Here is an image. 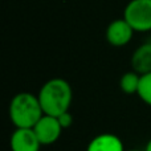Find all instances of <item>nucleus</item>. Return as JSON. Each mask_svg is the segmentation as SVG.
<instances>
[{"label": "nucleus", "mask_w": 151, "mask_h": 151, "mask_svg": "<svg viewBox=\"0 0 151 151\" xmlns=\"http://www.w3.org/2000/svg\"><path fill=\"white\" fill-rule=\"evenodd\" d=\"M63 130L64 129L58 118L49 114H44L39 119V122L33 126V131L36 133L42 146H50V145L56 143L60 139Z\"/></svg>", "instance_id": "4"}, {"label": "nucleus", "mask_w": 151, "mask_h": 151, "mask_svg": "<svg viewBox=\"0 0 151 151\" xmlns=\"http://www.w3.org/2000/svg\"><path fill=\"white\" fill-rule=\"evenodd\" d=\"M134 33H135V31L133 29V27L123 17H121L110 21L109 25L106 27L105 37L111 47L122 48L133 40Z\"/></svg>", "instance_id": "5"}, {"label": "nucleus", "mask_w": 151, "mask_h": 151, "mask_svg": "<svg viewBox=\"0 0 151 151\" xmlns=\"http://www.w3.org/2000/svg\"><path fill=\"white\" fill-rule=\"evenodd\" d=\"M12 151H40L42 146L33 129H15L9 139Z\"/></svg>", "instance_id": "6"}, {"label": "nucleus", "mask_w": 151, "mask_h": 151, "mask_svg": "<svg viewBox=\"0 0 151 151\" xmlns=\"http://www.w3.org/2000/svg\"><path fill=\"white\" fill-rule=\"evenodd\" d=\"M145 151H151V139H150L149 142H147L146 147H145Z\"/></svg>", "instance_id": "12"}, {"label": "nucleus", "mask_w": 151, "mask_h": 151, "mask_svg": "<svg viewBox=\"0 0 151 151\" xmlns=\"http://www.w3.org/2000/svg\"><path fill=\"white\" fill-rule=\"evenodd\" d=\"M37 96L44 114L58 117L69 110L73 99V90L66 80L55 77L48 80L41 86Z\"/></svg>", "instance_id": "1"}, {"label": "nucleus", "mask_w": 151, "mask_h": 151, "mask_svg": "<svg viewBox=\"0 0 151 151\" xmlns=\"http://www.w3.org/2000/svg\"><path fill=\"white\" fill-rule=\"evenodd\" d=\"M131 68L141 76L151 72V40L135 48L131 55Z\"/></svg>", "instance_id": "7"}, {"label": "nucleus", "mask_w": 151, "mask_h": 151, "mask_svg": "<svg viewBox=\"0 0 151 151\" xmlns=\"http://www.w3.org/2000/svg\"><path fill=\"white\" fill-rule=\"evenodd\" d=\"M57 118H58V121H60V123H61L64 130H65V129H69L72 125H73V115H72V113L69 111V110L65 113H63V114H60Z\"/></svg>", "instance_id": "11"}, {"label": "nucleus", "mask_w": 151, "mask_h": 151, "mask_svg": "<svg viewBox=\"0 0 151 151\" xmlns=\"http://www.w3.org/2000/svg\"><path fill=\"white\" fill-rule=\"evenodd\" d=\"M86 151H125L119 137L111 133H104L89 142Z\"/></svg>", "instance_id": "8"}, {"label": "nucleus", "mask_w": 151, "mask_h": 151, "mask_svg": "<svg viewBox=\"0 0 151 151\" xmlns=\"http://www.w3.org/2000/svg\"><path fill=\"white\" fill-rule=\"evenodd\" d=\"M138 97L151 107V72L141 76V83L138 89Z\"/></svg>", "instance_id": "10"}, {"label": "nucleus", "mask_w": 151, "mask_h": 151, "mask_svg": "<svg viewBox=\"0 0 151 151\" xmlns=\"http://www.w3.org/2000/svg\"><path fill=\"white\" fill-rule=\"evenodd\" d=\"M122 17L138 33L151 32V0H130Z\"/></svg>", "instance_id": "3"}, {"label": "nucleus", "mask_w": 151, "mask_h": 151, "mask_svg": "<svg viewBox=\"0 0 151 151\" xmlns=\"http://www.w3.org/2000/svg\"><path fill=\"white\" fill-rule=\"evenodd\" d=\"M44 115L39 96L28 91L17 93L9 104V119L15 129H33Z\"/></svg>", "instance_id": "2"}, {"label": "nucleus", "mask_w": 151, "mask_h": 151, "mask_svg": "<svg viewBox=\"0 0 151 151\" xmlns=\"http://www.w3.org/2000/svg\"><path fill=\"white\" fill-rule=\"evenodd\" d=\"M125 151H145V150H137V149H130V150H125Z\"/></svg>", "instance_id": "13"}, {"label": "nucleus", "mask_w": 151, "mask_h": 151, "mask_svg": "<svg viewBox=\"0 0 151 151\" xmlns=\"http://www.w3.org/2000/svg\"><path fill=\"white\" fill-rule=\"evenodd\" d=\"M139 83H141V74L134 70L126 72L119 80V88L125 94H138Z\"/></svg>", "instance_id": "9"}]
</instances>
